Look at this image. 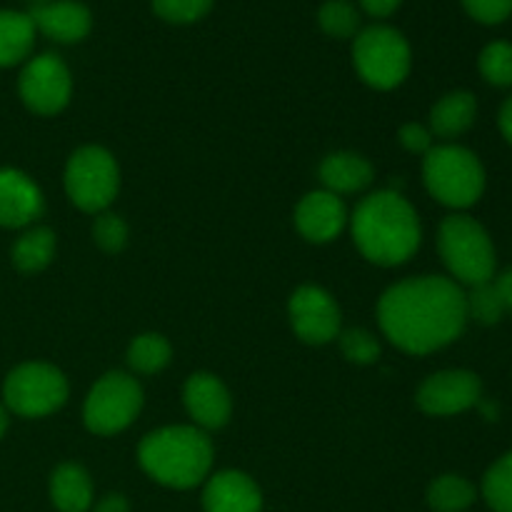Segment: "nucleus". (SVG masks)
I'll return each mask as SVG.
<instances>
[{
    "label": "nucleus",
    "instance_id": "f257e3e1",
    "mask_svg": "<svg viewBox=\"0 0 512 512\" xmlns=\"http://www.w3.org/2000/svg\"><path fill=\"white\" fill-rule=\"evenodd\" d=\"M378 320L393 345L413 355L445 348L468 323L465 293L448 278L423 275L385 290Z\"/></svg>",
    "mask_w": 512,
    "mask_h": 512
},
{
    "label": "nucleus",
    "instance_id": "f03ea898",
    "mask_svg": "<svg viewBox=\"0 0 512 512\" xmlns=\"http://www.w3.org/2000/svg\"><path fill=\"white\" fill-rule=\"evenodd\" d=\"M353 238L370 263L400 265L420 245L418 213L403 195L380 190L355 208Z\"/></svg>",
    "mask_w": 512,
    "mask_h": 512
},
{
    "label": "nucleus",
    "instance_id": "7ed1b4c3",
    "mask_svg": "<svg viewBox=\"0 0 512 512\" xmlns=\"http://www.w3.org/2000/svg\"><path fill=\"white\" fill-rule=\"evenodd\" d=\"M138 458L155 483L188 490L208 478L213 465V445L203 430L173 425L145 435L138 448Z\"/></svg>",
    "mask_w": 512,
    "mask_h": 512
},
{
    "label": "nucleus",
    "instance_id": "20e7f679",
    "mask_svg": "<svg viewBox=\"0 0 512 512\" xmlns=\"http://www.w3.org/2000/svg\"><path fill=\"white\" fill-rule=\"evenodd\" d=\"M423 178L430 195L450 208H470L485 190V170L475 153L460 145H440L425 153Z\"/></svg>",
    "mask_w": 512,
    "mask_h": 512
},
{
    "label": "nucleus",
    "instance_id": "39448f33",
    "mask_svg": "<svg viewBox=\"0 0 512 512\" xmlns=\"http://www.w3.org/2000/svg\"><path fill=\"white\" fill-rule=\"evenodd\" d=\"M440 258L450 273L465 285L490 283L495 275V248L478 220L468 215H450L438 233Z\"/></svg>",
    "mask_w": 512,
    "mask_h": 512
},
{
    "label": "nucleus",
    "instance_id": "423d86ee",
    "mask_svg": "<svg viewBox=\"0 0 512 512\" xmlns=\"http://www.w3.org/2000/svg\"><path fill=\"white\" fill-rule=\"evenodd\" d=\"M353 60L365 83L378 90H390L410 73L408 40L395 28L373 25L355 38Z\"/></svg>",
    "mask_w": 512,
    "mask_h": 512
},
{
    "label": "nucleus",
    "instance_id": "0eeeda50",
    "mask_svg": "<svg viewBox=\"0 0 512 512\" xmlns=\"http://www.w3.org/2000/svg\"><path fill=\"white\" fill-rule=\"evenodd\" d=\"M3 398L20 418H45L68 400V380L48 363H25L5 378Z\"/></svg>",
    "mask_w": 512,
    "mask_h": 512
},
{
    "label": "nucleus",
    "instance_id": "6e6552de",
    "mask_svg": "<svg viewBox=\"0 0 512 512\" xmlns=\"http://www.w3.org/2000/svg\"><path fill=\"white\" fill-rule=\"evenodd\" d=\"M120 173L113 155L98 145H88L70 155L65 168V190L85 213H100L118 195Z\"/></svg>",
    "mask_w": 512,
    "mask_h": 512
},
{
    "label": "nucleus",
    "instance_id": "1a4fd4ad",
    "mask_svg": "<svg viewBox=\"0 0 512 512\" xmlns=\"http://www.w3.org/2000/svg\"><path fill=\"white\" fill-rule=\"evenodd\" d=\"M143 408V388L125 373H108L93 385L83 418L90 433L115 435L128 428Z\"/></svg>",
    "mask_w": 512,
    "mask_h": 512
},
{
    "label": "nucleus",
    "instance_id": "9d476101",
    "mask_svg": "<svg viewBox=\"0 0 512 512\" xmlns=\"http://www.w3.org/2000/svg\"><path fill=\"white\" fill-rule=\"evenodd\" d=\"M70 73L63 60L53 53L38 55L23 68L18 90L23 103L38 115H55L70 100Z\"/></svg>",
    "mask_w": 512,
    "mask_h": 512
},
{
    "label": "nucleus",
    "instance_id": "9b49d317",
    "mask_svg": "<svg viewBox=\"0 0 512 512\" xmlns=\"http://www.w3.org/2000/svg\"><path fill=\"white\" fill-rule=\"evenodd\" d=\"M290 323L303 343H330L340 333V308L323 288L303 285L290 298Z\"/></svg>",
    "mask_w": 512,
    "mask_h": 512
},
{
    "label": "nucleus",
    "instance_id": "f8f14e48",
    "mask_svg": "<svg viewBox=\"0 0 512 512\" xmlns=\"http://www.w3.org/2000/svg\"><path fill=\"white\" fill-rule=\"evenodd\" d=\"M480 378L468 370L435 373L420 385L418 405L428 415H458L480 400Z\"/></svg>",
    "mask_w": 512,
    "mask_h": 512
},
{
    "label": "nucleus",
    "instance_id": "ddd939ff",
    "mask_svg": "<svg viewBox=\"0 0 512 512\" xmlns=\"http://www.w3.org/2000/svg\"><path fill=\"white\" fill-rule=\"evenodd\" d=\"M345 223H348V210H345L343 200L330 190L308 193L295 210V225L310 243H328V240L338 238Z\"/></svg>",
    "mask_w": 512,
    "mask_h": 512
},
{
    "label": "nucleus",
    "instance_id": "4468645a",
    "mask_svg": "<svg viewBox=\"0 0 512 512\" xmlns=\"http://www.w3.org/2000/svg\"><path fill=\"white\" fill-rule=\"evenodd\" d=\"M43 213V193L15 168H0V225L25 228Z\"/></svg>",
    "mask_w": 512,
    "mask_h": 512
},
{
    "label": "nucleus",
    "instance_id": "2eb2a0df",
    "mask_svg": "<svg viewBox=\"0 0 512 512\" xmlns=\"http://www.w3.org/2000/svg\"><path fill=\"white\" fill-rule=\"evenodd\" d=\"M185 408L200 428H223L233 413L228 388L210 373H195L183 390Z\"/></svg>",
    "mask_w": 512,
    "mask_h": 512
},
{
    "label": "nucleus",
    "instance_id": "dca6fc26",
    "mask_svg": "<svg viewBox=\"0 0 512 512\" xmlns=\"http://www.w3.org/2000/svg\"><path fill=\"white\" fill-rule=\"evenodd\" d=\"M203 508L205 512H260L263 495L250 475L240 470H223L205 485Z\"/></svg>",
    "mask_w": 512,
    "mask_h": 512
},
{
    "label": "nucleus",
    "instance_id": "f3484780",
    "mask_svg": "<svg viewBox=\"0 0 512 512\" xmlns=\"http://www.w3.org/2000/svg\"><path fill=\"white\" fill-rule=\"evenodd\" d=\"M28 18L33 20L35 30L48 35L58 43H78L90 33V10L75 0H55V3H38L30 8Z\"/></svg>",
    "mask_w": 512,
    "mask_h": 512
},
{
    "label": "nucleus",
    "instance_id": "a211bd4d",
    "mask_svg": "<svg viewBox=\"0 0 512 512\" xmlns=\"http://www.w3.org/2000/svg\"><path fill=\"white\" fill-rule=\"evenodd\" d=\"M50 500L60 512H88L93 508V480L80 465H60L50 475Z\"/></svg>",
    "mask_w": 512,
    "mask_h": 512
},
{
    "label": "nucleus",
    "instance_id": "6ab92c4d",
    "mask_svg": "<svg viewBox=\"0 0 512 512\" xmlns=\"http://www.w3.org/2000/svg\"><path fill=\"white\" fill-rule=\"evenodd\" d=\"M320 180L330 193H358L373 183V165L355 153H333L320 165Z\"/></svg>",
    "mask_w": 512,
    "mask_h": 512
},
{
    "label": "nucleus",
    "instance_id": "aec40b11",
    "mask_svg": "<svg viewBox=\"0 0 512 512\" xmlns=\"http://www.w3.org/2000/svg\"><path fill=\"white\" fill-rule=\"evenodd\" d=\"M475 113H478V103L473 95L458 90L435 103L430 113V128L440 138H458L475 123Z\"/></svg>",
    "mask_w": 512,
    "mask_h": 512
},
{
    "label": "nucleus",
    "instance_id": "412c9836",
    "mask_svg": "<svg viewBox=\"0 0 512 512\" xmlns=\"http://www.w3.org/2000/svg\"><path fill=\"white\" fill-rule=\"evenodd\" d=\"M35 25L25 13L0 10V68L20 63L30 53Z\"/></svg>",
    "mask_w": 512,
    "mask_h": 512
},
{
    "label": "nucleus",
    "instance_id": "4be33fe9",
    "mask_svg": "<svg viewBox=\"0 0 512 512\" xmlns=\"http://www.w3.org/2000/svg\"><path fill=\"white\" fill-rule=\"evenodd\" d=\"M55 253V233L50 228H33L13 245V265L20 273H38L48 268Z\"/></svg>",
    "mask_w": 512,
    "mask_h": 512
},
{
    "label": "nucleus",
    "instance_id": "5701e85b",
    "mask_svg": "<svg viewBox=\"0 0 512 512\" xmlns=\"http://www.w3.org/2000/svg\"><path fill=\"white\" fill-rule=\"evenodd\" d=\"M428 503L435 512H465L475 503V488L460 475H440L430 483Z\"/></svg>",
    "mask_w": 512,
    "mask_h": 512
},
{
    "label": "nucleus",
    "instance_id": "b1692460",
    "mask_svg": "<svg viewBox=\"0 0 512 512\" xmlns=\"http://www.w3.org/2000/svg\"><path fill=\"white\" fill-rule=\"evenodd\" d=\"M170 355H173V348H170L168 340L158 333H145L138 335V338L130 343L128 348V363L130 368L138 370V373H160L165 365L170 363Z\"/></svg>",
    "mask_w": 512,
    "mask_h": 512
},
{
    "label": "nucleus",
    "instance_id": "393cba45",
    "mask_svg": "<svg viewBox=\"0 0 512 512\" xmlns=\"http://www.w3.org/2000/svg\"><path fill=\"white\" fill-rule=\"evenodd\" d=\"M483 495L495 512H512V453L503 455L485 473Z\"/></svg>",
    "mask_w": 512,
    "mask_h": 512
},
{
    "label": "nucleus",
    "instance_id": "a878e982",
    "mask_svg": "<svg viewBox=\"0 0 512 512\" xmlns=\"http://www.w3.org/2000/svg\"><path fill=\"white\" fill-rule=\"evenodd\" d=\"M320 28L325 30L333 38H350V35L358 33L360 28V15L355 10L353 3L348 0H328V3L320 8Z\"/></svg>",
    "mask_w": 512,
    "mask_h": 512
},
{
    "label": "nucleus",
    "instance_id": "bb28decb",
    "mask_svg": "<svg viewBox=\"0 0 512 512\" xmlns=\"http://www.w3.org/2000/svg\"><path fill=\"white\" fill-rule=\"evenodd\" d=\"M480 73L488 83L498 85V88L512 85V45L505 40L490 43L480 53Z\"/></svg>",
    "mask_w": 512,
    "mask_h": 512
},
{
    "label": "nucleus",
    "instance_id": "cd10ccee",
    "mask_svg": "<svg viewBox=\"0 0 512 512\" xmlns=\"http://www.w3.org/2000/svg\"><path fill=\"white\" fill-rule=\"evenodd\" d=\"M465 305H468V315H473L483 325H495L505 313L503 298H500L495 283L473 285L470 295H465Z\"/></svg>",
    "mask_w": 512,
    "mask_h": 512
},
{
    "label": "nucleus",
    "instance_id": "c85d7f7f",
    "mask_svg": "<svg viewBox=\"0 0 512 512\" xmlns=\"http://www.w3.org/2000/svg\"><path fill=\"white\" fill-rule=\"evenodd\" d=\"M340 348L350 363L368 365L375 363L380 355V343L363 328H350L340 335Z\"/></svg>",
    "mask_w": 512,
    "mask_h": 512
},
{
    "label": "nucleus",
    "instance_id": "c756f323",
    "mask_svg": "<svg viewBox=\"0 0 512 512\" xmlns=\"http://www.w3.org/2000/svg\"><path fill=\"white\" fill-rule=\"evenodd\" d=\"M213 0H153V10L168 23H193L210 10Z\"/></svg>",
    "mask_w": 512,
    "mask_h": 512
},
{
    "label": "nucleus",
    "instance_id": "7c9ffc66",
    "mask_svg": "<svg viewBox=\"0 0 512 512\" xmlns=\"http://www.w3.org/2000/svg\"><path fill=\"white\" fill-rule=\"evenodd\" d=\"M93 235L100 248L108 250V253H118L128 243V225L118 215H100L93 225Z\"/></svg>",
    "mask_w": 512,
    "mask_h": 512
},
{
    "label": "nucleus",
    "instance_id": "2f4dec72",
    "mask_svg": "<svg viewBox=\"0 0 512 512\" xmlns=\"http://www.w3.org/2000/svg\"><path fill=\"white\" fill-rule=\"evenodd\" d=\"M465 10L485 25L503 23L512 13V0H463Z\"/></svg>",
    "mask_w": 512,
    "mask_h": 512
},
{
    "label": "nucleus",
    "instance_id": "473e14b6",
    "mask_svg": "<svg viewBox=\"0 0 512 512\" xmlns=\"http://www.w3.org/2000/svg\"><path fill=\"white\" fill-rule=\"evenodd\" d=\"M400 143H403L405 150L410 153H428L433 148V135H430L428 128H423L420 123H408L400 128Z\"/></svg>",
    "mask_w": 512,
    "mask_h": 512
},
{
    "label": "nucleus",
    "instance_id": "72a5a7b5",
    "mask_svg": "<svg viewBox=\"0 0 512 512\" xmlns=\"http://www.w3.org/2000/svg\"><path fill=\"white\" fill-rule=\"evenodd\" d=\"M360 5L365 8V13L375 15V18H385V15L398 10L400 0H360Z\"/></svg>",
    "mask_w": 512,
    "mask_h": 512
},
{
    "label": "nucleus",
    "instance_id": "f704fd0d",
    "mask_svg": "<svg viewBox=\"0 0 512 512\" xmlns=\"http://www.w3.org/2000/svg\"><path fill=\"white\" fill-rule=\"evenodd\" d=\"M93 512H130V503L125 495L110 493V495H105L98 505H95Z\"/></svg>",
    "mask_w": 512,
    "mask_h": 512
},
{
    "label": "nucleus",
    "instance_id": "c9c22d12",
    "mask_svg": "<svg viewBox=\"0 0 512 512\" xmlns=\"http://www.w3.org/2000/svg\"><path fill=\"white\" fill-rule=\"evenodd\" d=\"M495 288H498L500 298H503L505 310H510L512 313V268L505 270V273L495 280Z\"/></svg>",
    "mask_w": 512,
    "mask_h": 512
},
{
    "label": "nucleus",
    "instance_id": "e433bc0d",
    "mask_svg": "<svg viewBox=\"0 0 512 512\" xmlns=\"http://www.w3.org/2000/svg\"><path fill=\"white\" fill-rule=\"evenodd\" d=\"M500 130L508 138V143H512V98L505 100L503 110H500Z\"/></svg>",
    "mask_w": 512,
    "mask_h": 512
},
{
    "label": "nucleus",
    "instance_id": "4c0bfd02",
    "mask_svg": "<svg viewBox=\"0 0 512 512\" xmlns=\"http://www.w3.org/2000/svg\"><path fill=\"white\" fill-rule=\"evenodd\" d=\"M5 430H8V410H5L3 405H0V438H3V435H5Z\"/></svg>",
    "mask_w": 512,
    "mask_h": 512
}]
</instances>
